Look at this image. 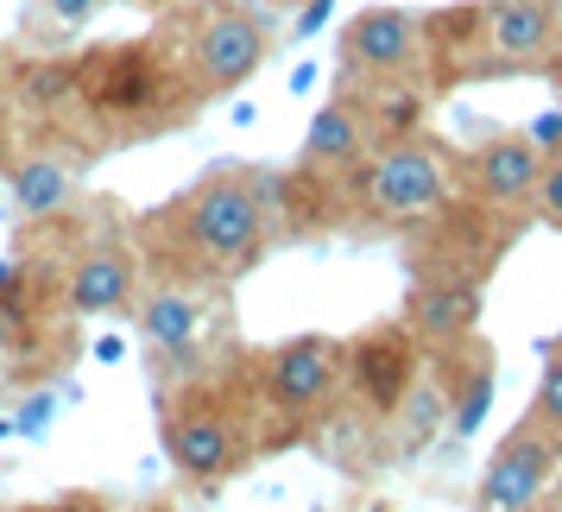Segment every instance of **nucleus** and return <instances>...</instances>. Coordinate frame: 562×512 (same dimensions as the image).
<instances>
[{
	"label": "nucleus",
	"mask_w": 562,
	"mask_h": 512,
	"mask_svg": "<svg viewBox=\"0 0 562 512\" xmlns=\"http://www.w3.org/2000/svg\"><path fill=\"white\" fill-rule=\"evenodd\" d=\"M158 229L190 266H240L254 259L259 234H266V197H259L254 171H215L209 183L183 190L158 215Z\"/></svg>",
	"instance_id": "1"
},
{
	"label": "nucleus",
	"mask_w": 562,
	"mask_h": 512,
	"mask_svg": "<svg viewBox=\"0 0 562 512\" xmlns=\"http://www.w3.org/2000/svg\"><path fill=\"white\" fill-rule=\"evenodd\" d=\"M165 456L183 481H222L240 461V424L215 392H183L178 405L165 411Z\"/></svg>",
	"instance_id": "2"
},
{
	"label": "nucleus",
	"mask_w": 562,
	"mask_h": 512,
	"mask_svg": "<svg viewBox=\"0 0 562 512\" xmlns=\"http://www.w3.org/2000/svg\"><path fill=\"white\" fill-rule=\"evenodd\" d=\"M355 178H360L367 209H373V215H385V222L424 215V209H436V203H442V190H449V178H442V158H436L424 140H392L385 153L360 158Z\"/></svg>",
	"instance_id": "3"
},
{
	"label": "nucleus",
	"mask_w": 562,
	"mask_h": 512,
	"mask_svg": "<svg viewBox=\"0 0 562 512\" xmlns=\"http://www.w3.org/2000/svg\"><path fill=\"white\" fill-rule=\"evenodd\" d=\"M266 52H272L266 20H254L247 7H215L203 20V32H196V45H190V82H196V96L240 89L266 64Z\"/></svg>",
	"instance_id": "4"
},
{
	"label": "nucleus",
	"mask_w": 562,
	"mask_h": 512,
	"mask_svg": "<svg viewBox=\"0 0 562 512\" xmlns=\"http://www.w3.org/2000/svg\"><path fill=\"white\" fill-rule=\"evenodd\" d=\"M259 386L266 399L291 418H316L341 392V348L323 342V335H297V342H279L272 355L259 360Z\"/></svg>",
	"instance_id": "5"
},
{
	"label": "nucleus",
	"mask_w": 562,
	"mask_h": 512,
	"mask_svg": "<svg viewBox=\"0 0 562 512\" xmlns=\"http://www.w3.org/2000/svg\"><path fill=\"white\" fill-rule=\"evenodd\" d=\"M562 475V449L550 431H537V424H518V431L493 449V461H486L481 475V507H499V512H525L537 507L543 493H550V481Z\"/></svg>",
	"instance_id": "6"
},
{
	"label": "nucleus",
	"mask_w": 562,
	"mask_h": 512,
	"mask_svg": "<svg viewBox=\"0 0 562 512\" xmlns=\"http://www.w3.org/2000/svg\"><path fill=\"white\" fill-rule=\"evenodd\" d=\"M424 57V20L405 7H360L341 26V64L367 77H405Z\"/></svg>",
	"instance_id": "7"
},
{
	"label": "nucleus",
	"mask_w": 562,
	"mask_h": 512,
	"mask_svg": "<svg viewBox=\"0 0 562 512\" xmlns=\"http://www.w3.org/2000/svg\"><path fill=\"white\" fill-rule=\"evenodd\" d=\"M562 0H493L481 7V38L493 64H537L557 52Z\"/></svg>",
	"instance_id": "8"
},
{
	"label": "nucleus",
	"mask_w": 562,
	"mask_h": 512,
	"mask_svg": "<svg viewBox=\"0 0 562 512\" xmlns=\"http://www.w3.org/2000/svg\"><path fill=\"white\" fill-rule=\"evenodd\" d=\"M468 178L493 209H531L537 203V178H543V153L531 146V133H493L474 146Z\"/></svg>",
	"instance_id": "9"
},
{
	"label": "nucleus",
	"mask_w": 562,
	"mask_h": 512,
	"mask_svg": "<svg viewBox=\"0 0 562 512\" xmlns=\"http://www.w3.org/2000/svg\"><path fill=\"white\" fill-rule=\"evenodd\" d=\"M417 380V355H411V335L398 330H373L355 342V355H348V386H355L360 399L373 411H398V399L411 392Z\"/></svg>",
	"instance_id": "10"
},
{
	"label": "nucleus",
	"mask_w": 562,
	"mask_h": 512,
	"mask_svg": "<svg viewBox=\"0 0 562 512\" xmlns=\"http://www.w3.org/2000/svg\"><path fill=\"white\" fill-rule=\"evenodd\" d=\"M133 285H139V266H133L121 247H89V254H77V266H70V279H64V298H70V310L77 316H114V310L133 304Z\"/></svg>",
	"instance_id": "11"
},
{
	"label": "nucleus",
	"mask_w": 562,
	"mask_h": 512,
	"mask_svg": "<svg viewBox=\"0 0 562 512\" xmlns=\"http://www.w3.org/2000/svg\"><path fill=\"white\" fill-rule=\"evenodd\" d=\"M474 316H481V285L424 279L405 304V330L417 335V342H456V335L474 330Z\"/></svg>",
	"instance_id": "12"
},
{
	"label": "nucleus",
	"mask_w": 562,
	"mask_h": 512,
	"mask_svg": "<svg viewBox=\"0 0 562 512\" xmlns=\"http://www.w3.org/2000/svg\"><path fill=\"white\" fill-rule=\"evenodd\" d=\"M82 96L102 108H146L153 102V57L146 52H108L82 64Z\"/></svg>",
	"instance_id": "13"
},
{
	"label": "nucleus",
	"mask_w": 562,
	"mask_h": 512,
	"mask_svg": "<svg viewBox=\"0 0 562 512\" xmlns=\"http://www.w3.org/2000/svg\"><path fill=\"white\" fill-rule=\"evenodd\" d=\"M203 316L209 310H203L196 291H183V285H158L153 298H146V316H139V323H146V342H158L165 355H183V348L203 335Z\"/></svg>",
	"instance_id": "14"
},
{
	"label": "nucleus",
	"mask_w": 562,
	"mask_h": 512,
	"mask_svg": "<svg viewBox=\"0 0 562 512\" xmlns=\"http://www.w3.org/2000/svg\"><path fill=\"white\" fill-rule=\"evenodd\" d=\"M304 165H323V171H355L360 165V114L348 102H329L310 121Z\"/></svg>",
	"instance_id": "15"
},
{
	"label": "nucleus",
	"mask_w": 562,
	"mask_h": 512,
	"mask_svg": "<svg viewBox=\"0 0 562 512\" xmlns=\"http://www.w3.org/2000/svg\"><path fill=\"white\" fill-rule=\"evenodd\" d=\"M70 190H77V183H70V165L52 158V153H32V158L13 165V203L26 209L32 222H38V215H64Z\"/></svg>",
	"instance_id": "16"
},
{
	"label": "nucleus",
	"mask_w": 562,
	"mask_h": 512,
	"mask_svg": "<svg viewBox=\"0 0 562 512\" xmlns=\"http://www.w3.org/2000/svg\"><path fill=\"white\" fill-rule=\"evenodd\" d=\"M525 424H537V431L562 436V355L543 367V380H537V399H531V418Z\"/></svg>",
	"instance_id": "17"
},
{
	"label": "nucleus",
	"mask_w": 562,
	"mask_h": 512,
	"mask_svg": "<svg viewBox=\"0 0 562 512\" xmlns=\"http://www.w3.org/2000/svg\"><path fill=\"white\" fill-rule=\"evenodd\" d=\"M486 392H493V380H486V360H474V374H468V386H461V399H456V431H461V436L481 424Z\"/></svg>",
	"instance_id": "18"
},
{
	"label": "nucleus",
	"mask_w": 562,
	"mask_h": 512,
	"mask_svg": "<svg viewBox=\"0 0 562 512\" xmlns=\"http://www.w3.org/2000/svg\"><path fill=\"white\" fill-rule=\"evenodd\" d=\"M70 89H82V70H70V64H45V70H32V82H26L32 102H64Z\"/></svg>",
	"instance_id": "19"
},
{
	"label": "nucleus",
	"mask_w": 562,
	"mask_h": 512,
	"mask_svg": "<svg viewBox=\"0 0 562 512\" xmlns=\"http://www.w3.org/2000/svg\"><path fill=\"white\" fill-rule=\"evenodd\" d=\"M531 209H543L550 222H562V153L543 158V178H537V203Z\"/></svg>",
	"instance_id": "20"
},
{
	"label": "nucleus",
	"mask_w": 562,
	"mask_h": 512,
	"mask_svg": "<svg viewBox=\"0 0 562 512\" xmlns=\"http://www.w3.org/2000/svg\"><path fill=\"white\" fill-rule=\"evenodd\" d=\"M45 13H52L64 32H77V26H89V20L102 13V0H45Z\"/></svg>",
	"instance_id": "21"
},
{
	"label": "nucleus",
	"mask_w": 562,
	"mask_h": 512,
	"mask_svg": "<svg viewBox=\"0 0 562 512\" xmlns=\"http://www.w3.org/2000/svg\"><path fill=\"white\" fill-rule=\"evenodd\" d=\"M531 146L537 153H562V114H537L531 121Z\"/></svg>",
	"instance_id": "22"
},
{
	"label": "nucleus",
	"mask_w": 562,
	"mask_h": 512,
	"mask_svg": "<svg viewBox=\"0 0 562 512\" xmlns=\"http://www.w3.org/2000/svg\"><path fill=\"white\" fill-rule=\"evenodd\" d=\"M329 7H335V0H310V7H304V20H297V32H304V38H310V32H323Z\"/></svg>",
	"instance_id": "23"
},
{
	"label": "nucleus",
	"mask_w": 562,
	"mask_h": 512,
	"mask_svg": "<svg viewBox=\"0 0 562 512\" xmlns=\"http://www.w3.org/2000/svg\"><path fill=\"white\" fill-rule=\"evenodd\" d=\"M13 348V323H7V310H0V355Z\"/></svg>",
	"instance_id": "24"
}]
</instances>
